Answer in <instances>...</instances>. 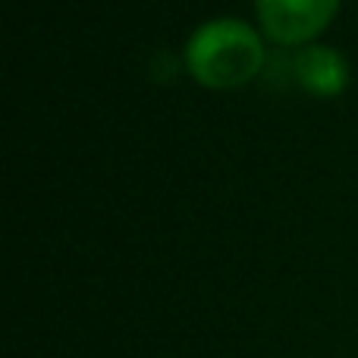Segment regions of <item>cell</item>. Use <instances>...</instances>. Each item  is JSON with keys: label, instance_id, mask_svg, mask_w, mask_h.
Here are the masks:
<instances>
[{"label": "cell", "instance_id": "2", "mask_svg": "<svg viewBox=\"0 0 358 358\" xmlns=\"http://www.w3.org/2000/svg\"><path fill=\"white\" fill-rule=\"evenodd\" d=\"M264 31L280 44L315 38L334 19L340 0H255Z\"/></svg>", "mask_w": 358, "mask_h": 358}, {"label": "cell", "instance_id": "1", "mask_svg": "<svg viewBox=\"0 0 358 358\" xmlns=\"http://www.w3.org/2000/svg\"><path fill=\"white\" fill-rule=\"evenodd\" d=\"M185 63L201 85L233 88L261 69L264 44L242 19H210L192 31L185 44Z\"/></svg>", "mask_w": 358, "mask_h": 358}, {"label": "cell", "instance_id": "3", "mask_svg": "<svg viewBox=\"0 0 358 358\" xmlns=\"http://www.w3.org/2000/svg\"><path fill=\"white\" fill-rule=\"evenodd\" d=\"M296 76L305 92L317 98H336L349 85V63L340 50L311 44L296 57Z\"/></svg>", "mask_w": 358, "mask_h": 358}]
</instances>
